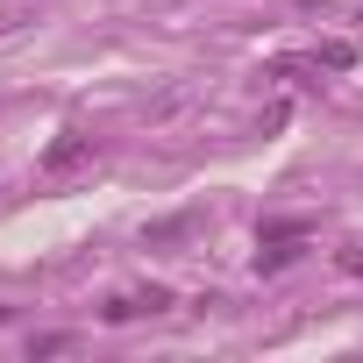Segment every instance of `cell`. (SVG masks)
I'll return each mask as SVG.
<instances>
[{
    "instance_id": "cell-1",
    "label": "cell",
    "mask_w": 363,
    "mask_h": 363,
    "mask_svg": "<svg viewBox=\"0 0 363 363\" xmlns=\"http://www.w3.org/2000/svg\"><path fill=\"white\" fill-rule=\"evenodd\" d=\"M299 242H306V235H299L292 221H278V228H264V250H257V271H285V264L299 257Z\"/></svg>"
},
{
    "instance_id": "cell-2",
    "label": "cell",
    "mask_w": 363,
    "mask_h": 363,
    "mask_svg": "<svg viewBox=\"0 0 363 363\" xmlns=\"http://www.w3.org/2000/svg\"><path fill=\"white\" fill-rule=\"evenodd\" d=\"M79 164H93V135H57V143L43 150V171H50V178H65V171H79Z\"/></svg>"
}]
</instances>
